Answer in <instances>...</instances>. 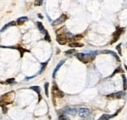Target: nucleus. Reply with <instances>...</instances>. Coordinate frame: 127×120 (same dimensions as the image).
Segmentation results:
<instances>
[{"mask_svg":"<svg viewBox=\"0 0 127 120\" xmlns=\"http://www.w3.org/2000/svg\"><path fill=\"white\" fill-rule=\"evenodd\" d=\"M123 90L126 91L127 89V79L125 75H123Z\"/></svg>","mask_w":127,"mask_h":120,"instance_id":"aec40b11","label":"nucleus"},{"mask_svg":"<svg viewBox=\"0 0 127 120\" xmlns=\"http://www.w3.org/2000/svg\"><path fill=\"white\" fill-rule=\"evenodd\" d=\"M37 26H38V28H39V31H40L41 33L43 35L45 34L46 30H45V29L44 26L43 25L42 23L41 22H37Z\"/></svg>","mask_w":127,"mask_h":120,"instance_id":"dca6fc26","label":"nucleus"},{"mask_svg":"<svg viewBox=\"0 0 127 120\" xmlns=\"http://www.w3.org/2000/svg\"><path fill=\"white\" fill-rule=\"evenodd\" d=\"M28 20L27 17H19V19H18L17 20V23H18L19 25H21L23 23H24L26 22H27Z\"/></svg>","mask_w":127,"mask_h":120,"instance_id":"2eb2a0df","label":"nucleus"},{"mask_svg":"<svg viewBox=\"0 0 127 120\" xmlns=\"http://www.w3.org/2000/svg\"><path fill=\"white\" fill-rule=\"evenodd\" d=\"M58 120H71L70 118L65 115H61L58 117Z\"/></svg>","mask_w":127,"mask_h":120,"instance_id":"393cba45","label":"nucleus"},{"mask_svg":"<svg viewBox=\"0 0 127 120\" xmlns=\"http://www.w3.org/2000/svg\"><path fill=\"white\" fill-rule=\"evenodd\" d=\"M78 115L82 118H86L89 115V110L87 108H80L78 110Z\"/></svg>","mask_w":127,"mask_h":120,"instance_id":"0eeeda50","label":"nucleus"},{"mask_svg":"<svg viewBox=\"0 0 127 120\" xmlns=\"http://www.w3.org/2000/svg\"><path fill=\"white\" fill-rule=\"evenodd\" d=\"M16 49H18V50L19 51L20 53H21V57H23L24 54L26 52H30L29 50H27V49H24V48H23V47H17Z\"/></svg>","mask_w":127,"mask_h":120,"instance_id":"f3484780","label":"nucleus"},{"mask_svg":"<svg viewBox=\"0 0 127 120\" xmlns=\"http://www.w3.org/2000/svg\"><path fill=\"white\" fill-rule=\"evenodd\" d=\"M38 16H39V17H40L41 19H42V18H43V17L42 16V15H41V14H38Z\"/></svg>","mask_w":127,"mask_h":120,"instance_id":"c85d7f7f","label":"nucleus"},{"mask_svg":"<svg viewBox=\"0 0 127 120\" xmlns=\"http://www.w3.org/2000/svg\"><path fill=\"white\" fill-rule=\"evenodd\" d=\"M125 68H126V70H127V66L126 65H125Z\"/></svg>","mask_w":127,"mask_h":120,"instance_id":"c756f323","label":"nucleus"},{"mask_svg":"<svg viewBox=\"0 0 127 120\" xmlns=\"http://www.w3.org/2000/svg\"><path fill=\"white\" fill-rule=\"evenodd\" d=\"M69 35H71L69 33L65 32H60V33H58L57 36V41L61 45L65 44L67 42L71 41V38L70 37Z\"/></svg>","mask_w":127,"mask_h":120,"instance_id":"f03ea898","label":"nucleus"},{"mask_svg":"<svg viewBox=\"0 0 127 120\" xmlns=\"http://www.w3.org/2000/svg\"><path fill=\"white\" fill-rule=\"evenodd\" d=\"M65 60H61L60 62H59L58 63V65L56 66L55 68V70H54L53 71V78H55V76H56V73H57V72L58 71V70L60 68V67H61L62 65H63V64L64 63H65Z\"/></svg>","mask_w":127,"mask_h":120,"instance_id":"ddd939ff","label":"nucleus"},{"mask_svg":"<svg viewBox=\"0 0 127 120\" xmlns=\"http://www.w3.org/2000/svg\"><path fill=\"white\" fill-rule=\"evenodd\" d=\"M98 51H93L89 53L83 54V53H78L76 54L77 58L84 63H88L92 62L94 60L97 54Z\"/></svg>","mask_w":127,"mask_h":120,"instance_id":"f257e3e1","label":"nucleus"},{"mask_svg":"<svg viewBox=\"0 0 127 120\" xmlns=\"http://www.w3.org/2000/svg\"><path fill=\"white\" fill-rule=\"evenodd\" d=\"M67 19H68V17H67L66 15L63 14L61 15L60 17H58L57 19L53 22L52 26H57V25H58L60 24H61L66 20Z\"/></svg>","mask_w":127,"mask_h":120,"instance_id":"423d86ee","label":"nucleus"},{"mask_svg":"<svg viewBox=\"0 0 127 120\" xmlns=\"http://www.w3.org/2000/svg\"><path fill=\"white\" fill-rule=\"evenodd\" d=\"M124 73V70H123L122 68L121 67H118V68H117V69H115V70L113 72L112 74L110 76V78L113 77L114 75H115L116 73Z\"/></svg>","mask_w":127,"mask_h":120,"instance_id":"6ab92c4d","label":"nucleus"},{"mask_svg":"<svg viewBox=\"0 0 127 120\" xmlns=\"http://www.w3.org/2000/svg\"><path fill=\"white\" fill-rule=\"evenodd\" d=\"M125 30V28L122 27H117L115 31L113 33V37L112 39L110 41V44H112L115 43H116L119 39L121 35L122 34L123 32Z\"/></svg>","mask_w":127,"mask_h":120,"instance_id":"7ed1b4c3","label":"nucleus"},{"mask_svg":"<svg viewBox=\"0 0 127 120\" xmlns=\"http://www.w3.org/2000/svg\"><path fill=\"white\" fill-rule=\"evenodd\" d=\"M44 39H45V41H48V42H49V43L51 42L50 36L49 35L48 32V31H47V30H46L45 34V37H44Z\"/></svg>","mask_w":127,"mask_h":120,"instance_id":"4be33fe9","label":"nucleus"},{"mask_svg":"<svg viewBox=\"0 0 127 120\" xmlns=\"http://www.w3.org/2000/svg\"><path fill=\"white\" fill-rule=\"evenodd\" d=\"M30 89L33 90V91H34L37 94H38V96H39V101H38V102L39 103L40 102V101L42 100V96H41L40 94V88L39 86H31Z\"/></svg>","mask_w":127,"mask_h":120,"instance_id":"9d476101","label":"nucleus"},{"mask_svg":"<svg viewBox=\"0 0 127 120\" xmlns=\"http://www.w3.org/2000/svg\"><path fill=\"white\" fill-rule=\"evenodd\" d=\"M52 96L53 97H58L63 98L65 96L64 93L61 90L59 89V88L57 86H53L52 87Z\"/></svg>","mask_w":127,"mask_h":120,"instance_id":"39448f33","label":"nucleus"},{"mask_svg":"<svg viewBox=\"0 0 127 120\" xmlns=\"http://www.w3.org/2000/svg\"><path fill=\"white\" fill-rule=\"evenodd\" d=\"M83 38V36L82 35H76L74 36L71 38V41H74V42H76L78 41L81 40Z\"/></svg>","mask_w":127,"mask_h":120,"instance_id":"a211bd4d","label":"nucleus"},{"mask_svg":"<svg viewBox=\"0 0 127 120\" xmlns=\"http://www.w3.org/2000/svg\"><path fill=\"white\" fill-rule=\"evenodd\" d=\"M76 52V49H70L68 50H66L65 53L66 55H71V54H73L74 52Z\"/></svg>","mask_w":127,"mask_h":120,"instance_id":"a878e982","label":"nucleus"},{"mask_svg":"<svg viewBox=\"0 0 127 120\" xmlns=\"http://www.w3.org/2000/svg\"><path fill=\"white\" fill-rule=\"evenodd\" d=\"M43 4V1L42 0H36L35 1L34 5L36 6H41Z\"/></svg>","mask_w":127,"mask_h":120,"instance_id":"bb28decb","label":"nucleus"},{"mask_svg":"<svg viewBox=\"0 0 127 120\" xmlns=\"http://www.w3.org/2000/svg\"><path fill=\"white\" fill-rule=\"evenodd\" d=\"M6 82L8 84H13L15 82V79L14 78H11V79H8L6 80Z\"/></svg>","mask_w":127,"mask_h":120,"instance_id":"cd10ccee","label":"nucleus"},{"mask_svg":"<svg viewBox=\"0 0 127 120\" xmlns=\"http://www.w3.org/2000/svg\"><path fill=\"white\" fill-rule=\"evenodd\" d=\"M125 95L126 94L125 92L120 91V92L112 93V94H109V95H107V97L108 99H120L124 98Z\"/></svg>","mask_w":127,"mask_h":120,"instance_id":"20e7f679","label":"nucleus"},{"mask_svg":"<svg viewBox=\"0 0 127 120\" xmlns=\"http://www.w3.org/2000/svg\"><path fill=\"white\" fill-rule=\"evenodd\" d=\"M101 52H102V54H112L113 56L115 57L116 59L117 60V61L118 62H120V59L119 58V57L117 55V54L115 53V52L112 51V50H101Z\"/></svg>","mask_w":127,"mask_h":120,"instance_id":"f8f14e48","label":"nucleus"},{"mask_svg":"<svg viewBox=\"0 0 127 120\" xmlns=\"http://www.w3.org/2000/svg\"><path fill=\"white\" fill-rule=\"evenodd\" d=\"M122 43H120L119 44H118L117 46H116V49L117 50L118 52L119 55L122 56Z\"/></svg>","mask_w":127,"mask_h":120,"instance_id":"5701e85b","label":"nucleus"},{"mask_svg":"<svg viewBox=\"0 0 127 120\" xmlns=\"http://www.w3.org/2000/svg\"><path fill=\"white\" fill-rule=\"evenodd\" d=\"M16 25V22L15 21L10 22L8 23H6V24L4 25L3 27L0 30V32H1V33L4 32V31L5 30H6L7 29V28H8L10 27L15 26Z\"/></svg>","mask_w":127,"mask_h":120,"instance_id":"9b49d317","label":"nucleus"},{"mask_svg":"<svg viewBox=\"0 0 127 120\" xmlns=\"http://www.w3.org/2000/svg\"><path fill=\"white\" fill-rule=\"evenodd\" d=\"M69 47H72V48H75V47H81L84 46V44L78 42H71L69 43Z\"/></svg>","mask_w":127,"mask_h":120,"instance_id":"4468645a","label":"nucleus"},{"mask_svg":"<svg viewBox=\"0 0 127 120\" xmlns=\"http://www.w3.org/2000/svg\"><path fill=\"white\" fill-rule=\"evenodd\" d=\"M48 87H49V83H45L44 85V88H45V93L46 96L48 97Z\"/></svg>","mask_w":127,"mask_h":120,"instance_id":"412c9836","label":"nucleus"},{"mask_svg":"<svg viewBox=\"0 0 127 120\" xmlns=\"http://www.w3.org/2000/svg\"><path fill=\"white\" fill-rule=\"evenodd\" d=\"M64 113L68 114V115H70L72 116L76 115V114L77 113V110L76 108H69L67 107L63 110Z\"/></svg>","mask_w":127,"mask_h":120,"instance_id":"1a4fd4ad","label":"nucleus"},{"mask_svg":"<svg viewBox=\"0 0 127 120\" xmlns=\"http://www.w3.org/2000/svg\"><path fill=\"white\" fill-rule=\"evenodd\" d=\"M122 110V108H120L119 110H118L117 112H116L114 114V115H108V114H104L102 115L97 120H110L111 118H112L116 116L117 115L118 113H119V112Z\"/></svg>","mask_w":127,"mask_h":120,"instance_id":"6e6552de","label":"nucleus"},{"mask_svg":"<svg viewBox=\"0 0 127 120\" xmlns=\"http://www.w3.org/2000/svg\"><path fill=\"white\" fill-rule=\"evenodd\" d=\"M48 60L47 62H45V63H42V67H41V69H40V71H39V73H41L42 72V71H44V70H45L46 66H47V64H48Z\"/></svg>","mask_w":127,"mask_h":120,"instance_id":"b1692460","label":"nucleus"}]
</instances>
